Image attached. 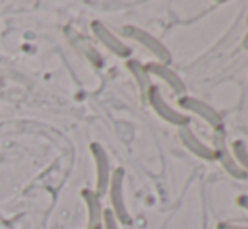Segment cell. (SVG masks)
Returning <instances> with one entry per match:
<instances>
[{"label":"cell","mask_w":248,"mask_h":229,"mask_svg":"<svg viewBox=\"0 0 248 229\" xmlns=\"http://www.w3.org/2000/svg\"><path fill=\"white\" fill-rule=\"evenodd\" d=\"M177 137H179L181 143H183L184 147L191 152V154H194L196 157L202 158V160H215L213 148L208 147L206 143H202L196 135L193 133V130H191L187 125L186 127H181L179 130H177Z\"/></svg>","instance_id":"obj_6"},{"label":"cell","mask_w":248,"mask_h":229,"mask_svg":"<svg viewBox=\"0 0 248 229\" xmlns=\"http://www.w3.org/2000/svg\"><path fill=\"white\" fill-rule=\"evenodd\" d=\"M236 204H238L243 211H247V213H248V196H245V194H243V196H240L238 199H236Z\"/></svg>","instance_id":"obj_14"},{"label":"cell","mask_w":248,"mask_h":229,"mask_svg":"<svg viewBox=\"0 0 248 229\" xmlns=\"http://www.w3.org/2000/svg\"><path fill=\"white\" fill-rule=\"evenodd\" d=\"M147 100H149L150 105H152L154 112L159 114L162 120H166L167 123L176 125L177 128L186 127V125L189 123V116L179 113L177 110H174L172 106L167 105V101L164 100L162 93H160L159 88H155V86H152V88H150V91L147 95Z\"/></svg>","instance_id":"obj_2"},{"label":"cell","mask_w":248,"mask_h":229,"mask_svg":"<svg viewBox=\"0 0 248 229\" xmlns=\"http://www.w3.org/2000/svg\"><path fill=\"white\" fill-rule=\"evenodd\" d=\"M218 229H248V226H243V224H235V223H219Z\"/></svg>","instance_id":"obj_13"},{"label":"cell","mask_w":248,"mask_h":229,"mask_svg":"<svg viewBox=\"0 0 248 229\" xmlns=\"http://www.w3.org/2000/svg\"><path fill=\"white\" fill-rule=\"evenodd\" d=\"M179 106L186 110V112L198 114L201 120H204L206 123L211 125L213 128L223 127L221 114L216 112L213 106H209L208 103L202 101V100H198V98H194V96H181V98H179Z\"/></svg>","instance_id":"obj_4"},{"label":"cell","mask_w":248,"mask_h":229,"mask_svg":"<svg viewBox=\"0 0 248 229\" xmlns=\"http://www.w3.org/2000/svg\"><path fill=\"white\" fill-rule=\"evenodd\" d=\"M95 150H96V164H98V187L100 190H105L108 182V162L101 148L96 147Z\"/></svg>","instance_id":"obj_11"},{"label":"cell","mask_w":248,"mask_h":229,"mask_svg":"<svg viewBox=\"0 0 248 229\" xmlns=\"http://www.w3.org/2000/svg\"><path fill=\"white\" fill-rule=\"evenodd\" d=\"M247 24H248V17H247Z\"/></svg>","instance_id":"obj_16"},{"label":"cell","mask_w":248,"mask_h":229,"mask_svg":"<svg viewBox=\"0 0 248 229\" xmlns=\"http://www.w3.org/2000/svg\"><path fill=\"white\" fill-rule=\"evenodd\" d=\"M124 30L128 37H132L134 41H137V43L142 44L149 53H152L154 56L159 59L160 64L167 66V62L172 61V56H170L169 49H167V47L164 46L159 39H155L154 36H150L149 32H145V30H142V29H137V27H125Z\"/></svg>","instance_id":"obj_3"},{"label":"cell","mask_w":248,"mask_h":229,"mask_svg":"<svg viewBox=\"0 0 248 229\" xmlns=\"http://www.w3.org/2000/svg\"><path fill=\"white\" fill-rule=\"evenodd\" d=\"M145 69H147V72H150V74L162 79L176 95L184 96V93H186V83H184L183 79H181V76L177 74L176 71H172L169 66L160 64V62H149Z\"/></svg>","instance_id":"obj_5"},{"label":"cell","mask_w":248,"mask_h":229,"mask_svg":"<svg viewBox=\"0 0 248 229\" xmlns=\"http://www.w3.org/2000/svg\"><path fill=\"white\" fill-rule=\"evenodd\" d=\"M105 223H107V229H118L117 228V219H115V216L110 213V211L105 213Z\"/></svg>","instance_id":"obj_12"},{"label":"cell","mask_w":248,"mask_h":229,"mask_svg":"<svg viewBox=\"0 0 248 229\" xmlns=\"http://www.w3.org/2000/svg\"><path fill=\"white\" fill-rule=\"evenodd\" d=\"M110 196H111V204H113L117 217L124 224H130V216H128V211L124 202V171H122V169H118V171L113 173V177H111Z\"/></svg>","instance_id":"obj_7"},{"label":"cell","mask_w":248,"mask_h":229,"mask_svg":"<svg viewBox=\"0 0 248 229\" xmlns=\"http://www.w3.org/2000/svg\"><path fill=\"white\" fill-rule=\"evenodd\" d=\"M213 154L215 158H218V162L221 164V167L225 169V172H228L233 179L245 180L247 173L242 171L238 164H236L235 157L232 155V150L226 145V131L225 127L215 128V133H213Z\"/></svg>","instance_id":"obj_1"},{"label":"cell","mask_w":248,"mask_h":229,"mask_svg":"<svg viewBox=\"0 0 248 229\" xmlns=\"http://www.w3.org/2000/svg\"><path fill=\"white\" fill-rule=\"evenodd\" d=\"M243 47H245V49H248V30H247L245 37H243Z\"/></svg>","instance_id":"obj_15"},{"label":"cell","mask_w":248,"mask_h":229,"mask_svg":"<svg viewBox=\"0 0 248 229\" xmlns=\"http://www.w3.org/2000/svg\"><path fill=\"white\" fill-rule=\"evenodd\" d=\"M128 69H130V72L135 76V79H137V85H139V88H140L142 95L147 98L150 88H152V83H150L147 69H144V66H140L137 61H130V62H128Z\"/></svg>","instance_id":"obj_9"},{"label":"cell","mask_w":248,"mask_h":229,"mask_svg":"<svg viewBox=\"0 0 248 229\" xmlns=\"http://www.w3.org/2000/svg\"><path fill=\"white\" fill-rule=\"evenodd\" d=\"M232 155L235 157L236 164L242 167V171L248 175V148L243 140H235L232 143Z\"/></svg>","instance_id":"obj_10"},{"label":"cell","mask_w":248,"mask_h":229,"mask_svg":"<svg viewBox=\"0 0 248 229\" xmlns=\"http://www.w3.org/2000/svg\"><path fill=\"white\" fill-rule=\"evenodd\" d=\"M96 32H98L100 39L103 41V44L108 47V49H111L115 54H118V56H128L130 49H128L127 46H124V44H122L120 41H118L117 37L113 36V34L108 32V30L105 29V27L96 26Z\"/></svg>","instance_id":"obj_8"}]
</instances>
